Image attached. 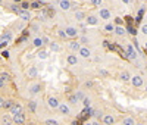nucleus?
<instances>
[{
	"label": "nucleus",
	"mask_w": 147,
	"mask_h": 125,
	"mask_svg": "<svg viewBox=\"0 0 147 125\" xmlns=\"http://www.w3.org/2000/svg\"><path fill=\"white\" fill-rule=\"evenodd\" d=\"M141 32H143L144 35H147V24H144L143 27H141Z\"/></svg>",
	"instance_id": "49530a36"
},
{
	"label": "nucleus",
	"mask_w": 147,
	"mask_h": 125,
	"mask_svg": "<svg viewBox=\"0 0 147 125\" xmlns=\"http://www.w3.org/2000/svg\"><path fill=\"white\" fill-rule=\"evenodd\" d=\"M3 102H5V97L0 96V109H3Z\"/></svg>",
	"instance_id": "09e8293b"
},
{
	"label": "nucleus",
	"mask_w": 147,
	"mask_h": 125,
	"mask_svg": "<svg viewBox=\"0 0 147 125\" xmlns=\"http://www.w3.org/2000/svg\"><path fill=\"white\" fill-rule=\"evenodd\" d=\"M136 125H146V124H143V122H136Z\"/></svg>",
	"instance_id": "864d4df0"
},
{
	"label": "nucleus",
	"mask_w": 147,
	"mask_h": 125,
	"mask_svg": "<svg viewBox=\"0 0 147 125\" xmlns=\"http://www.w3.org/2000/svg\"><path fill=\"white\" fill-rule=\"evenodd\" d=\"M46 18H47V14H46V10H43L41 14H40V19L41 21H46Z\"/></svg>",
	"instance_id": "c03bdc74"
},
{
	"label": "nucleus",
	"mask_w": 147,
	"mask_h": 125,
	"mask_svg": "<svg viewBox=\"0 0 147 125\" xmlns=\"http://www.w3.org/2000/svg\"><path fill=\"white\" fill-rule=\"evenodd\" d=\"M12 121H13V125H25V114L21 112V114H16V115H12Z\"/></svg>",
	"instance_id": "7ed1b4c3"
},
{
	"label": "nucleus",
	"mask_w": 147,
	"mask_h": 125,
	"mask_svg": "<svg viewBox=\"0 0 147 125\" xmlns=\"http://www.w3.org/2000/svg\"><path fill=\"white\" fill-rule=\"evenodd\" d=\"M59 9L62 12H69L72 9V3L69 2V0H60L59 2Z\"/></svg>",
	"instance_id": "ddd939ff"
},
{
	"label": "nucleus",
	"mask_w": 147,
	"mask_h": 125,
	"mask_svg": "<svg viewBox=\"0 0 147 125\" xmlns=\"http://www.w3.org/2000/svg\"><path fill=\"white\" fill-rule=\"evenodd\" d=\"M119 80H121V81H124V82H128V81L131 80V75H129V72H128V71L121 72V74H119Z\"/></svg>",
	"instance_id": "5701e85b"
},
{
	"label": "nucleus",
	"mask_w": 147,
	"mask_h": 125,
	"mask_svg": "<svg viewBox=\"0 0 147 125\" xmlns=\"http://www.w3.org/2000/svg\"><path fill=\"white\" fill-rule=\"evenodd\" d=\"M41 90H43V85H41L40 82H32V84L28 85V93H30V96H37V94H40Z\"/></svg>",
	"instance_id": "f03ea898"
},
{
	"label": "nucleus",
	"mask_w": 147,
	"mask_h": 125,
	"mask_svg": "<svg viewBox=\"0 0 147 125\" xmlns=\"http://www.w3.org/2000/svg\"><path fill=\"white\" fill-rule=\"evenodd\" d=\"M122 125H136V119L131 118V116H127L122 119Z\"/></svg>",
	"instance_id": "a878e982"
},
{
	"label": "nucleus",
	"mask_w": 147,
	"mask_h": 125,
	"mask_svg": "<svg viewBox=\"0 0 147 125\" xmlns=\"http://www.w3.org/2000/svg\"><path fill=\"white\" fill-rule=\"evenodd\" d=\"M91 125H100V124H99V122H97V121H96V122H93Z\"/></svg>",
	"instance_id": "6e6d98bb"
},
{
	"label": "nucleus",
	"mask_w": 147,
	"mask_h": 125,
	"mask_svg": "<svg viewBox=\"0 0 147 125\" xmlns=\"http://www.w3.org/2000/svg\"><path fill=\"white\" fill-rule=\"evenodd\" d=\"M144 89H146V93H147V85H146V87H144Z\"/></svg>",
	"instance_id": "bf43d9fd"
},
{
	"label": "nucleus",
	"mask_w": 147,
	"mask_h": 125,
	"mask_svg": "<svg viewBox=\"0 0 147 125\" xmlns=\"http://www.w3.org/2000/svg\"><path fill=\"white\" fill-rule=\"evenodd\" d=\"M80 43H81V44H88V43H90V39H88L87 35H82L81 39H80Z\"/></svg>",
	"instance_id": "ea45409f"
},
{
	"label": "nucleus",
	"mask_w": 147,
	"mask_h": 125,
	"mask_svg": "<svg viewBox=\"0 0 147 125\" xmlns=\"http://www.w3.org/2000/svg\"><path fill=\"white\" fill-rule=\"evenodd\" d=\"M102 114H103V112H102V110H93V116H94L96 119H100V118L103 116Z\"/></svg>",
	"instance_id": "58836bf2"
},
{
	"label": "nucleus",
	"mask_w": 147,
	"mask_h": 125,
	"mask_svg": "<svg viewBox=\"0 0 147 125\" xmlns=\"http://www.w3.org/2000/svg\"><path fill=\"white\" fill-rule=\"evenodd\" d=\"M81 102H82V105H84V107H90L91 106V97H88V96H85L82 100H81Z\"/></svg>",
	"instance_id": "cd10ccee"
},
{
	"label": "nucleus",
	"mask_w": 147,
	"mask_h": 125,
	"mask_svg": "<svg viewBox=\"0 0 147 125\" xmlns=\"http://www.w3.org/2000/svg\"><path fill=\"white\" fill-rule=\"evenodd\" d=\"M52 2H57V3H59V2H60V0H52Z\"/></svg>",
	"instance_id": "4d7b16f0"
},
{
	"label": "nucleus",
	"mask_w": 147,
	"mask_h": 125,
	"mask_svg": "<svg viewBox=\"0 0 147 125\" xmlns=\"http://www.w3.org/2000/svg\"><path fill=\"white\" fill-rule=\"evenodd\" d=\"M68 49L71 50L72 53H77L78 50H80V47H81V43L80 41H75V40H71V41H68Z\"/></svg>",
	"instance_id": "f8f14e48"
},
{
	"label": "nucleus",
	"mask_w": 147,
	"mask_h": 125,
	"mask_svg": "<svg viewBox=\"0 0 147 125\" xmlns=\"http://www.w3.org/2000/svg\"><path fill=\"white\" fill-rule=\"evenodd\" d=\"M82 2H90V0H82Z\"/></svg>",
	"instance_id": "052dcab7"
},
{
	"label": "nucleus",
	"mask_w": 147,
	"mask_h": 125,
	"mask_svg": "<svg viewBox=\"0 0 147 125\" xmlns=\"http://www.w3.org/2000/svg\"><path fill=\"white\" fill-rule=\"evenodd\" d=\"M30 7L37 10V9H40V7H41V3H40V2H37V0H34V2H31V3H30Z\"/></svg>",
	"instance_id": "72a5a7b5"
},
{
	"label": "nucleus",
	"mask_w": 147,
	"mask_h": 125,
	"mask_svg": "<svg viewBox=\"0 0 147 125\" xmlns=\"http://www.w3.org/2000/svg\"><path fill=\"white\" fill-rule=\"evenodd\" d=\"M57 35L60 37V39H68V37H66V34H65V30H57Z\"/></svg>",
	"instance_id": "a19ab883"
},
{
	"label": "nucleus",
	"mask_w": 147,
	"mask_h": 125,
	"mask_svg": "<svg viewBox=\"0 0 147 125\" xmlns=\"http://www.w3.org/2000/svg\"><path fill=\"white\" fill-rule=\"evenodd\" d=\"M100 75H103V77H106V75H107V72H106V71H103V69H102V71H100Z\"/></svg>",
	"instance_id": "8fccbe9b"
},
{
	"label": "nucleus",
	"mask_w": 147,
	"mask_h": 125,
	"mask_svg": "<svg viewBox=\"0 0 147 125\" xmlns=\"http://www.w3.org/2000/svg\"><path fill=\"white\" fill-rule=\"evenodd\" d=\"M90 3H91L94 7H102V5H103V0H90Z\"/></svg>",
	"instance_id": "c9c22d12"
},
{
	"label": "nucleus",
	"mask_w": 147,
	"mask_h": 125,
	"mask_svg": "<svg viewBox=\"0 0 147 125\" xmlns=\"http://www.w3.org/2000/svg\"><path fill=\"white\" fill-rule=\"evenodd\" d=\"M131 84L134 89H140V87L144 85V78L141 77V75H134V77H131Z\"/></svg>",
	"instance_id": "20e7f679"
},
{
	"label": "nucleus",
	"mask_w": 147,
	"mask_h": 125,
	"mask_svg": "<svg viewBox=\"0 0 147 125\" xmlns=\"http://www.w3.org/2000/svg\"><path fill=\"white\" fill-rule=\"evenodd\" d=\"M0 77H2V78H3V81H5V82H7V81H10V78H12L9 72H2V74H0Z\"/></svg>",
	"instance_id": "f704fd0d"
},
{
	"label": "nucleus",
	"mask_w": 147,
	"mask_h": 125,
	"mask_svg": "<svg viewBox=\"0 0 147 125\" xmlns=\"http://www.w3.org/2000/svg\"><path fill=\"white\" fill-rule=\"evenodd\" d=\"M37 2H40V3H41V5H43V3H44V2H46V0H37Z\"/></svg>",
	"instance_id": "5fc2aeb1"
},
{
	"label": "nucleus",
	"mask_w": 147,
	"mask_h": 125,
	"mask_svg": "<svg viewBox=\"0 0 147 125\" xmlns=\"http://www.w3.org/2000/svg\"><path fill=\"white\" fill-rule=\"evenodd\" d=\"M66 64H68L69 66H75V65L78 64V56H77V53L68 55V56H66Z\"/></svg>",
	"instance_id": "2eb2a0df"
},
{
	"label": "nucleus",
	"mask_w": 147,
	"mask_h": 125,
	"mask_svg": "<svg viewBox=\"0 0 147 125\" xmlns=\"http://www.w3.org/2000/svg\"><path fill=\"white\" fill-rule=\"evenodd\" d=\"M37 57H38L40 60H46L49 57V52H46V50H40V52L37 53Z\"/></svg>",
	"instance_id": "bb28decb"
},
{
	"label": "nucleus",
	"mask_w": 147,
	"mask_h": 125,
	"mask_svg": "<svg viewBox=\"0 0 147 125\" xmlns=\"http://www.w3.org/2000/svg\"><path fill=\"white\" fill-rule=\"evenodd\" d=\"M2 56H3L5 59H9V57H10V53H9V50H3V52H2Z\"/></svg>",
	"instance_id": "79ce46f5"
},
{
	"label": "nucleus",
	"mask_w": 147,
	"mask_h": 125,
	"mask_svg": "<svg viewBox=\"0 0 147 125\" xmlns=\"http://www.w3.org/2000/svg\"><path fill=\"white\" fill-rule=\"evenodd\" d=\"M75 96H77V99H78V102H81V100L85 97V93H84L82 90H78V91L75 93Z\"/></svg>",
	"instance_id": "e433bc0d"
},
{
	"label": "nucleus",
	"mask_w": 147,
	"mask_h": 125,
	"mask_svg": "<svg viewBox=\"0 0 147 125\" xmlns=\"http://www.w3.org/2000/svg\"><path fill=\"white\" fill-rule=\"evenodd\" d=\"M5 85H6V82L3 81V78H2V77H0V90L5 89Z\"/></svg>",
	"instance_id": "de8ad7c7"
},
{
	"label": "nucleus",
	"mask_w": 147,
	"mask_h": 125,
	"mask_svg": "<svg viewBox=\"0 0 147 125\" xmlns=\"http://www.w3.org/2000/svg\"><path fill=\"white\" fill-rule=\"evenodd\" d=\"M146 75H147V69H146Z\"/></svg>",
	"instance_id": "0e129e2a"
},
{
	"label": "nucleus",
	"mask_w": 147,
	"mask_h": 125,
	"mask_svg": "<svg viewBox=\"0 0 147 125\" xmlns=\"http://www.w3.org/2000/svg\"><path fill=\"white\" fill-rule=\"evenodd\" d=\"M78 28L77 27H72V25H68V27L65 28V34H66V37L68 39H75V37L78 35Z\"/></svg>",
	"instance_id": "0eeeda50"
},
{
	"label": "nucleus",
	"mask_w": 147,
	"mask_h": 125,
	"mask_svg": "<svg viewBox=\"0 0 147 125\" xmlns=\"http://www.w3.org/2000/svg\"><path fill=\"white\" fill-rule=\"evenodd\" d=\"M28 109L31 114H35L37 112V100H30L28 102Z\"/></svg>",
	"instance_id": "393cba45"
},
{
	"label": "nucleus",
	"mask_w": 147,
	"mask_h": 125,
	"mask_svg": "<svg viewBox=\"0 0 147 125\" xmlns=\"http://www.w3.org/2000/svg\"><path fill=\"white\" fill-rule=\"evenodd\" d=\"M56 110H59L60 115H65V116L71 115V107H69V105H68V103H63V102L59 103V106H57Z\"/></svg>",
	"instance_id": "423d86ee"
},
{
	"label": "nucleus",
	"mask_w": 147,
	"mask_h": 125,
	"mask_svg": "<svg viewBox=\"0 0 147 125\" xmlns=\"http://www.w3.org/2000/svg\"><path fill=\"white\" fill-rule=\"evenodd\" d=\"M85 24H87V25H93V27H94V25L99 24V16L94 15V14L88 15L87 18H85Z\"/></svg>",
	"instance_id": "f3484780"
},
{
	"label": "nucleus",
	"mask_w": 147,
	"mask_h": 125,
	"mask_svg": "<svg viewBox=\"0 0 147 125\" xmlns=\"http://www.w3.org/2000/svg\"><path fill=\"white\" fill-rule=\"evenodd\" d=\"M59 99L57 97H55V96H50L47 99V106L50 107V109H53V110H56L57 109V106H59Z\"/></svg>",
	"instance_id": "1a4fd4ad"
},
{
	"label": "nucleus",
	"mask_w": 147,
	"mask_h": 125,
	"mask_svg": "<svg viewBox=\"0 0 147 125\" xmlns=\"http://www.w3.org/2000/svg\"><path fill=\"white\" fill-rule=\"evenodd\" d=\"M146 52H147V43H146Z\"/></svg>",
	"instance_id": "680f3d73"
},
{
	"label": "nucleus",
	"mask_w": 147,
	"mask_h": 125,
	"mask_svg": "<svg viewBox=\"0 0 147 125\" xmlns=\"http://www.w3.org/2000/svg\"><path fill=\"white\" fill-rule=\"evenodd\" d=\"M44 125H59V121H56V119H46Z\"/></svg>",
	"instance_id": "4c0bfd02"
},
{
	"label": "nucleus",
	"mask_w": 147,
	"mask_h": 125,
	"mask_svg": "<svg viewBox=\"0 0 147 125\" xmlns=\"http://www.w3.org/2000/svg\"><path fill=\"white\" fill-rule=\"evenodd\" d=\"M49 46H50V50H53V52H60V46L55 41H50L49 43Z\"/></svg>",
	"instance_id": "c85d7f7f"
},
{
	"label": "nucleus",
	"mask_w": 147,
	"mask_h": 125,
	"mask_svg": "<svg viewBox=\"0 0 147 125\" xmlns=\"http://www.w3.org/2000/svg\"><path fill=\"white\" fill-rule=\"evenodd\" d=\"M9 112H10V115H16V114H21V112H22V105H21V103H18V102H15V100H13V103H12V106H10Z\"/></svg>",
	"instance_id": "9b49d317"
},
{
	"label": "nucleus",
	"mask_w": 147,
	"mask_h": 125,
	"mask_svg": "<svg viewBox=\"0 0 147 125\" xmlns=\"http://www.w3.org/2000/svg\"><path fill=\"white\" fill-rule=\"evenodd\" d=\"M32 46H34V47H43V37H40V35L34 37V40H32Z\"/></svg>",
	"instance_id": "b1692460"
},
{
	"label": "nucleus",
	"mask_w": 147,
	"mask_h": 125,
	"mask_svg": "<svg viewBox=\"0 0 147 125\" xmlns=\"http://www.w3.org/2000/svg\"><path fill=\"white\" fill-rule=\"evenodd\" d=\"M27 77L28 78H31V80H34V78H37L38 77V69H37L35 66H30L28 69H27Z\"/></svg>",
	"instance_id": "a211bd4d"
},
{
	"label": "nucleus",
	"mask_w": 147,
	"mask_h": 125,
	"mask_svg": "<svg viewBox=\"0 0 147 125\" xmlns=\"http://www.w3.org/2000/svg\"><path fill=\"white\" fill-rule=\"evenodd\" d=\"M84 125H91V124H88V122H85V124H84Z\"/></svg>",
	"instance_id": "13d9d810"
},
{
	"label": "nucleus",
	"mask_w": 147,
	"mask_h": 125,
	"mask_svg": "<svg viewBox=\"0 0 147 125\" xmlns=\"http://www.w3.org/2000/svg\"><path fill=\"white\" fill-rule=\"evenodd\" d=\"M99 16L100 19H105V21H110L112 19V14H110V10L107 9V7H100L99 9Z\"/></svg>",
	"instance_id": "39448f33"
},
{
	"label": "nucleus",
	"mask_w": 147,
	"mask_h": 125,
	"mask_svg": "<svg viewBox=\"0 0 147 125\" xmlns=\"http://www.w3.org/2000/svg\"><path fill=\"white\" fill-rule=\"evenodd\" d=\"M7 9H9L10 12H13L15 15H19V12L22 10V9H21V6H19L18 3H13V2H12V3H9V5H7Z\"/></svg>",
	"instance_id": "aec40b11"
},
{
	"label": "nucleus",
	"mask_w": 147,
	"mask_h": 125,
	"mask_svg": "<svg viewBox=\"0 0 147 125\" xmlns=\"http://www.w3.org/2000/svg\"><path fill=\"white\" fill-rule=\"evenodd\" d=\"M68 102H69L71 105H77V103H78V99H77L75 94H71V96L68 97Z\"/></svg>",
	"instance_id": "473e14b6"
},
{
	"label": "nucleus",
	"mask_w": 147,
	"mask_h": 125,
	"mask_svg": "<svg viewBox=\"0 0 147 125\" xmlns=\"http://www.w3.org/2000/svg\"><path fill=\"white\" fill-rule=\"evenodd\" d=\"M84 87H85V89H91V87H93V81H85Z\"/></svg>",
	"instance_id": "37998d69"
},
{
	"label": "nucleus",
	"mask_w": 147,
	"mask_h": 125,
	"mask_svg": "<svg viewBox=\"0 0 147 125\" xmlns=\"http://www.w3.org/2000/svg\"><path fill=\"white\" fill-rule=\"evenodd\" d=\"M2 3H3V0H0V5H2Z\"/></svg>",
	"instance_id": "e2e57ef3"
},
{
	"label": "nucleus",
	"mask_w": 147,
	"mask_h": 125,
	"mask_svg": "<svg viewBox=\"0 0 147 125\" xmlns=\"http://www.w3.org/2000/svg\"><path fill=\"white\" fill-rule=\"evenodd\" d=\"M74 16H75L77 21H85V18H87V14H85L84 10H75Z\"/></svg>",
	"instance_id": "4be33fe9"
},
{
	"label": "nucleus",
	"mask_w": 147,
	"mask_h": 125,
	"mask_svg": "<svg viewBox=\"0 0 147 125\" xmlns=\"http://www.w3.org/2000/svg\"><path fill=\"white\" fill-rule=\"evenodd\" d=\"M121 2H122V3H129L131 0H121Z\"/></svg>",
	"instance_id": "3c124183"
},
{
	"label": "nucleus",
	"mask_w": 147,
	"mask_h": 125,
	"mask_svg": "<svg viewBox=\"0 0 147 125\" xmlns=\"http://www.w3.org/2000/svg\"><path fill=\"white\" fill-rule=\"evenodd\" d=\"M77 53H78L82 59H88V57H91V50H90L87 46H81Z\"/></svg>",
	"instance_id": "6e6552de"
},
{
	"label": "nucleus",
	"mask_w": 147,
	"mask_h": 125,
	"mask_svg": "<svg viewBox=\"0 0 147 125\" xmlns=\"http://www.w3.org/2000/svg\"><path fill=\"white\" fill-rule=\"evenodd\" d=\"M21 2H22V0H13V3H18V5H19Z\"/></svg>",
	"instance_id": "603ef678"
},
{
	"label": "nucleus",
	"mask_w": 147,
	"mask_h": 125,
	"mask_svg": "<svg viewBox=\"0 0 147 125\" xmlns=\"http://www.w3.org/2000/svg\"><path fill=\"white\" fill-rule=\"evenodd\" d=\"M12 37H13V35H12V31H9V30L5 31L2 35H0V43H6V44L10 43L12 41Z\"/></svg>",
	"instance_id": "dca6fc26"
},
{
	"label": "nucleus",
	"mask_w": 147,
	"mask_h": 125,
	"mask_svg": "<svg viewBox=\"0 0 147 125\" xmlns=\"http://www.w3.org/2000/svg\"><path fill=\"white\" fill-rule=\"evenodd\" d=\"M124 52H125V55L128 56V59H131V60H137V59H138V52L134 49V46H132L131 43H127V44H125Z\"/></svg>",
	"instance_id": "f257e3e1"
},
{
	"label": "nucleus",
	"mask_w": 147,
	"mask_h": 125,
	"mask_svg": "<svg viewBox=\"0 0 147 125\" xmlns=\"http://www.w3.org/2000/svg\"><path fill=\"white\" fill-rule=\"evenodd\" d=\"M19 6H21L22 10H28V9H30V2H27V0H22V2L19 3Z\"/></svg>",
	"instance_id": "2f4dec72"
},
{
	"label": "nucleus",
	"mask_w": 147,
	"mask_h": 125,
	"mask_svg": "<svg viewBox=\"0 0 147 125\" xmlns=\"http://www.w3.org/2000/svg\"><path fill=\"white\" fill-rule=\"evenodd\" d=\"M18 16H19V19H21L22 22H30V21L32 19V15H31L30 10H21Z\"/></svg>",
	"instance_id": "9d476101"
},
{
	"label": "nucleus",
	"mask_w": 147,
	"mask_h": 125,
	"mask_svg": "<svg viewBox=\"0 0 147 125\" xmlns=\"http://www.w3.org/2000/svg\"><path fill=\"white\" fill-rule=\"evenodd\" d=\"M0 124H2V125H13L12 115L10 114H3L2 116H0Z\"/></svg>",
	"instance_id": "4468645a"
},
{
	"label": "nucleus",
	"mask_w": 147,
	"mask_h": 125,
	"mask_svg": "<svg viewBox=\"0 0 147 125\" xmlns=\"http://www.w3.org/2000/svg\"><path fill=\"white\" fill-rule=\"evenodd\" d=\"M113 32H115L118 37H125V35H127V30H125V27H122V25H119V27H115Z\"/></svg>",
	"instance_id": "412c9836"
},
{
	"label": "nucleus",
	"mask_w": 147,
	"mask_h": 125,
	"mask_svg": "<svg viewBox=\"0 0 147 125\" xmlns=\"http://www.w3.org/2000/svg\"><path fill=\"white\" fill-rule=\"evenodd\" d=\"M115 27H119V25H122V19L121 18H115Z\"/></svg>",
	"instance_id": "a18cd8bd"
},
{
	"label": "nucleus",
	"mask_w": 147,
	"mask_h": 125,
	"mask_svg": "<svg viewBox=\"0 0 147 125\" xmlns=\"http://www.w3.org/2000/svg\"><path fill=\"white\" fill-rule=\"evenodd\" d=\"M113 30H115V25H113L112 22H107V24L105 25V31H106V32H113Z\"/></svg>",
	"instance_id": "c756f323"
},
{
	"label": "nucleus",
	"mask_w": 147,
	"mask_h": 125,
	"mask_svg": "<svg viewBox=\"0 0 147 125\" xmlns=\"http://www.w3.org/2000/svg\"><path fill=\"white\" fill-rule=\"evenodd\" d=\"M12 103H13V100H10V99H5V102H3V109L9 110V109H10V106H12Z\"/></svg>",
	"instance_id": "7c9ffc66"
},
{
	"label": "nucleus",
	"mask_w": 147,
	"mask_h": 125,
	"mask_svg": "<svg viewBox=\"0 0 147 125\" xmlns=\"http://www.w3.org/2000/svg\"><path fill=\"white\" fill-rule=\"evenodd\" d=\"M103 124H105V125H115V116H113L112 114L103 115Z\"/></svg>",
	"instance_id": "6ab92c4d"
}]
</instances>
